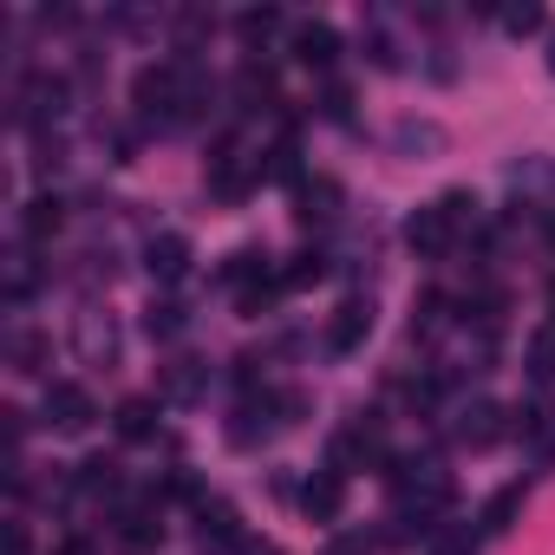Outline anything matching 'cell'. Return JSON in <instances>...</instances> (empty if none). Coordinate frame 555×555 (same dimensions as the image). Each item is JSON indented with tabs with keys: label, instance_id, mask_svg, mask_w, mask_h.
<instances>
[{
	"label": "cell",
	"instance_id": "1",
	"mask_svg": "<svg viewBox=\"0 0 555 555\" xmlns=\"http://www.w3.org/2000/svg\"><path fill=\"white\" fill-rule=\"evenodd\" d=\"M196 542H203V548H216V555H229V548H248L235 503H222V496H196Z\"/></svg>",
	"mask_w": 555,
	"mask_h": 555
},
{
	"label": "cell",
	"instance_id": "2",
	"mask_svg": "<svg viewBox=\"0 0 555 555\" xmlns=\"http://www.w3.org/2000/svg\"><path fill=\"white\" fill-rule=\"evenodd\" d=\"M183 60H164V66H144L138 79H131V99H138V112H170V105H183Z\"/></svg>",
	"mask_w": 555,
	"mask_h": 555
},
{
	"label": "cell",
	"instance_id": "3",
	"mask_svg": "<svg viewBox=\"0 0 555 555\" xmlns=\"http://www.w3.org/2000/svg\"><path fill=\"white\" fill-rule=\"evenodd\" d=\"M451 242H457V222L444 216V203H425V209H412V216H405V248H412V255L438 261Z\"/></svg>",
	"mask_w": 555,
	"mask_h": 555
},
{
	"label": "cell",
	"instance_id": "4",
	"mask_svg": "<svg viewBox=\"0 0 555 555\" xmlns=\"http://www.w3.org/2000/svg\"><path fill=\"white\" fill-rule=\"evenodd\" d=\"M112 542H118V555H151V548L164 542L157 503H131V509H118V529H112Z\"/></svg>",
	"mask_w": 555,
	"mask_h": 555
},
{
	"label": "cell",
	"instance_id": "5",
	"mask_svg": "<svg viewBox=\"0 0 555 555\" xmlns=\"http://www.w3.org/2000/svg\"><path fill=\"white\" fill-rule=\"evenodd\" d=\"M47 418H53L60 431H86V425L99 418V405H92V392H86V386L53 379V386H47Z\"/></svg>",
	"mask_w": 555,
	"mask_h": 555
},
{
	"label": "cell",
	"instance_id": "6",
	"mask_svg": "<svg viewBox=\"0 0 555 555\" xmlns=\"http://www.w3.org/2000/svg\"><path fill=\"white\" fill-rule=\"evenodd\" d=\"M301 509H308L314 522H340V509H347V470H340V464H334V470H314L308 490H301Z\"/></svg>",
	"mask_w": 555,
	"mask_h": 555
},
{
	"label": "cell",
	"instance_id": "7",
	"mask_svg": "<svg viewBox=\"0 0 555 555\" xmlns=\"http://www.w3.org/2000/svg\"><path fill=\"white\" fill-rule=\"evenodd\" d=\"M288 47H295V60L314 66V73H327V66L340 60V34H334L327 21H301V27L288 34Z\"/></svg>",
	"mask_w": 555,
	"mask_h": 555
},
{
	"label": "cell",
	"instance_id": "8",
	"mask_svg": "<svg viewBox=\"0 0 555 555\" xmlns=\"http://www.w3.org/2000/svg\"><path fill=\"white\" fill-rule=\"evenodd\" d=\"M366 334H373V301L347 295V301L334 308V321H327V347H334V353H353Z\"/></svg>",
	"mask_w": 555,
	"mask_h": 555
},
{
	"label": "cell",
	"instance_id": "9",
	"mask_svg": "<svg viewBox=\"0 0 555 555\" xmlns=\"http://www.w3.org/2000/svg\"><path fill=\"white\" fill-rule=\"evenodd\" d=\"M334 457H340V464H373V457H386V431H379V418H353V425L334 438Z\"/></svg>",
	"mask_w": 555,
	"mask_h": 555
},
{
	"label": "cell",
	"instance_id": "10",
	"mask_svg": "<svg viewBox=\"0 0 555 555\" xmlns=\"http://www.w3.org/2000/svg\"><path fill=\"white\" fill-rule=\"evenodd\" d=\"M496 438H503V405H490V399L464 405V418H457V444H470V451H490Z\"/></svg>",
	"mask_w": 555,
	"mask_h": 555
},
{
	"label": "cell",
	"instance_id": "11",
	"mask_svg": "<svg viewBox=\"0 0 555 555\" xmlns=\"http://www.w3.org/2000/svg\"><path fill=\"white\" fill-rule=\"evenodd\" d=\"M235 99H242V112H261V105H274V99H282V79H274V66L248 60V66L235 73Z\"/></svg>",
	"mask_w": 555,
	"mask_h": 555
},
{
	"label": "cell",
	"instance_id": "12",
	"mask_svg": "<svg viewBox=\"0 0 555 555\" xmlns=\"http://www.w3.org/2000/svg\"><path fill=\"white\" fill-rule=\"evenodd\" d=\"M144 261H151L157 282H183V274H190V242H183V235H151Z\"/></svg>",
	"mask_w": 555,
	"mask_h": 555
},
{
	"label": "cell",
	"instance_id": "13",
	"mask_svg": "<svg viewBox=\"0 0 555 555\" xmlns=\"http://www.w3.org/2000/svg\"><path fill=\"white\" fill-rule=\"evenodd\" d=\"M66 229V203L60 196H34L27 209H21V235L27 242H47V235H60Z\"/></svg>",
	"mask_w": 555,
	"mask_h": 555
},
{
	"label": "cell",
	"instance_id": "14",
	"mask_svg": "<svg viewBox=\"0 0 555 555\" xmlns=\"http://www.w3.org/2000/svg\"><path fill=\"white\" fill-rule=\"evenodd\" d=\"M112 425H118L125 444H144V438L157 431V399H125V405L112 412Z\"/></svg>",
	"mask_w": 555,
	"mask_h": 555
},
{
	"label": "cell",
	"instance_id": "15",
	"mask_svg": "<svg viewBox=\"0 0 555 555\" xmlns=\"http://www.w3.org/2000/svg\"><path fill=\"white\" fill-rule=\"evenodd\" d=\"M314 282H327V255L321 248H308V255H295L282 268V288H314Z\"/></svg>",
	"mask_w": 555,
	"mask_h": 555
},
{
	"label": "cell",
	"instance_id": "16",
	"mask_svg": "<svg viewBox=\"0 0 555 555\" xmlns=\"http://www.w3.org/2000/svg\"><path fill=\"white\" fill-rule=\"evenodd\" d=\"M516 509H522V490L509 483V490H496L490 503H483V535H503L509 522H516Z\"/></svg>",
	"mask_w": 555,
	"mask_h": 555
},
{
	"label": "cell",
	"instance_id": "17",
	"mask_svg": "<svg viewBox=\"0 0 555 555\" xmlns=\"http://www.w3.org/2000/svg\"><path fill=\"white\" fill-rule=\"evenodd\" d=\"M79 490H86V496H112V490H118V464H112V457H86V464H79Z\"/></svg>",
	"mask_w": 555,
	"mask_h": 555
},
{
	"label": "cell",
	"instance_id": "18",
	"mask_svg": "<svg viewBox=\"0 0 555 555\" xmlns=\"http://www.w3.org/2000/svg\"><path fill=\"white\" fill-rule=\"evenodd\" d=\"M235 34H242L248 47H261V40H274V34H282V14H274V8H248V14L235 21Z\"/></svg>",
	"mask_w": 555,
	"mask_h": 555
},
{
	"label": "cell",
	"instance_id": "19",
	"mask_svg": "<svg viewBox=\"0 0 555 555\" xmlns=\"http://www.w3.org/2000/svg\"><path fill=\"white\" fill-rule=\"evenodd\" d=\"M444 321H451V301H444V295H425V301H418V314H412V334H425V340H431Z\"/></svg>",
	"mask_w": 555,
	"mask_h": 555
},
{
	"label": "cell",
	"instance_id": "20",
	"mask_svg": "<svg viewBox=\"0 0 555 555\" xmlns=\"http://www.w3.org/2000/svg\"><path fill=\"white\" fill-rule=\"evenodd\" d=\"M209 190H216L222 203H242V196H248V170H235V164H222V170H209Z\"/></svg>",
	"mask_w": 555,
	"mask_h": 555
},
{
	"label": "cell",
	"instance_id": "21",
	"mask_svg": "<svg viewBox=\"0 0 555 555\" xmlns=\"http://www.w3.org/2000/svg\"><path fill=\"white\" fill-rule=\"evenodd\" d=\"M196 386H203V366H196V360H177V366H170V379H164V392H170V399H196Z\"/></svg>",
	"mask_w": 555,
	"mask_h": 555
},
{
	"label": "cell",
	"instance_id": "22",
	"mask_svg": "<svg viewBox=\"0 0 555 555\" xmlns=\"http://www.w3.org/2000/svg\"><path fill=\"white\" fill-rule=\"evenodd\" d=\"M438 203H444V216L457 222V235L477 229V196H470V190H451V196H438Z\"/></svg>",
	"mask_w": 555,
	"mask_h": 555
},
{
	"label": "cell",
	"instance_id": "23",
	"mask_svg": "<svg viewBox=\"0 0 555 555\" xmlns=\"http://www.w3.org/2000/svg\"><path fill=\"white\" fill-rule=\"evenodd\" d=\"M431 555H477L470 529H431Z\"/></svg>",
	"mask_w": 555,
	"mask_h": 555
},
{
	"label": "cell",
	"instance_id": "24",
	"mask_svg": "<svg viewBox=\"0 0 555 555\" xmlns=\"http://www.w3.org/2000/svg\"><path fill=\"white\" fill-rule=\"evenodd\" d=\"M40 360H47V340H40V334H21V340H14V366H21V373H40Z\"/></svg>",
	"mask_w": 555,
	"mask_h": 555
},
{
	"label": "cell",
	"instance_id": "25",
	"mask_svg": "<svg viewBox=\"0 0 555 555\" xmlns=\"http://www.w3.org/2000/svg\"><path fill=\"white\" fill-rule=\"evenodd\" d=\"M529 360H535V379H555V327L529 340Z\"/></svg>",
	"mask_w": 555,
	"mask_h": 555
},
{
	"label": "cell",
	"instance_id": "26",
	"mask_svg": "<svg viewBox=\"0 0 555 555\" xmlns=\"http://www.w3.org/2000/svg\"><path fill=\"white\" fill-rule=\"evenodd\" d=\"M144 327H151L157 340H170V334L183 327V308H177V301H164V308H151V321H144Z\"/></svg>",
	"mask_w": 555,
	"mask_h": 555
},
{
	"label": "cell",
	"instance_id": "27",
	"mask_svg": "<svg viewBox=\"0 0 555 555\" xmlns=\"http://www.w3.org/2000/svg\"><path fill=\"white\" fill-rule=\"evenodd\" d=\"M268 157H274V164H268L274 177H295V157H301V151H295V138H282V144H274V151H268Z\"/></svg>",
	"mask_w": 555,
	"mask_h": 555
},
{
	"label": "cell",
	"instance_id": "28",
	"mask_svg": "<svg viewBox=\"0 0 555 555\" xmlns=\"http://www.w3.org/2000/svg\"><path fill=\"white\" fill-rule=\"evenodd\" d=\"M353 112V92L347 86H327V118H347Z\"/></svg>",
	"mask_w": 555,
	"mask_h": 555
},
{
	"label": "cell",
	"instance_id": "29",
	"mask_svg": "<svg viewBox=\"0 0 555 555\" xmlns=\"http://www.w3.org/2000/svg\"><path fill=\"white\" fill-rule=\"evenodd\" d=\"M535 21H542L535 8H509V14H503V27H509V34H522V27H535Z\"/></svg>",
	"mask_w": 555,
	"mask_h": 555
},
{
	"label": "cell",
	"instance_id": "30",
	"mask_svg": "<svg viewBox=\"0 0 555 555\" xmlns=\"http://www.w3.org/2000/svg\"><path fill=\"white\" fill-rule=\"evenodd\" d=\"M53 555H99V548H92V542H86V535H66V542H60V548H53Z\"/></svg>",
	"mask_w": 555,
	"mask_h": 555
},
{
	"label": "cell",
	"instance_id": "31",
	"mask_svg": "<svg viewBox=\"0 0 555 555\" xmlns=\"http://www.w3.org/2000/svg\"><path fill=\"white\" fill-rule=\"evenodd\" d=\"M542 229H548V248H555V209H548V216H542Z\"/></svg>",
	"mask_w": 555,
	"mask_h": 555
},
{
	"label": "cell",
	"instance_id": "32",
	"mask_svg": "<svg viewBox=\"0 0 555 555\" xmlns=\"http://www.w3.org/2000/svg\"><path fill=\"white\" fill-rule=\"evenodd\" d=\"M548 73H555V34H548Z\"/></svg>",
	"mask_w": 555,
	"mask_h": 555
},
{
	"label": "cell",
	"instance_id": "33",
	"mask_svg": "<svg viewBox=\"0 0 555 555\" xmlns=\"http://www.w3.org/2000/svg\"><path fill=\"white\" fill-rule=\"evenodd\" d=\"M242 555H274V548H255V542H248V548H242Z\"/></svg>",
	"mask_w": 555,
	"mask_h": 555
},
{
	"label": "cell",
	"instance_id": "34",
	"mask_svg": "<svg viewBox=\"0 0 555 555\" xmlns=\"http://www.w3.org/2000/svg\"><path fill=\"white\" fill-rule=\"evenodd\" d=\"M548 321H555V282H548Z\"/></svg>",
	"mask_w": 555,
	"mask_h": 555
}]
</instances>
